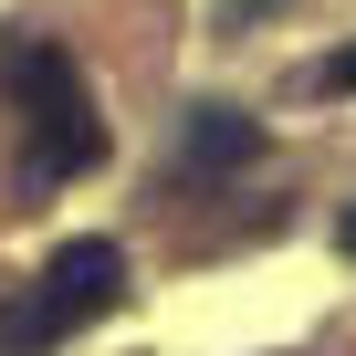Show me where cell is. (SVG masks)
<instances>
[{
    "label": "cell",
    "instance_id": "1",
    "mask_svg": "<svg viewBox=\"0 0 356 356\" xmlns=\"http://www.w3.org/2000/svg\"><path fill=\"white\" fill-rule=\"evenodd\" d=\"M115 304H126V252L115 241H63L42 262V293L22 314H0V356H32V346H53L74 325H105Z\"/></svg>",
    "mask_w": 356,
    "mask_h": 356
},
{
    "label": "cell",
    "instance_id": "2",
    "mask_svg": "<svg viewBox=\"0 0 356 356\" xmlns=\"http://www.w3.org/2000/svg\"><path fill=\"white\" fill-rule=\"evenodd\" d=\"M11 95H22V126H32V178H84L105 157V126H95V95L63 53H22L11 63Z\"/></svg>",
    "mask_w": 356,
    "mask_h": 356
},
{
    "label": "cell",
    "instance_id": "3",
    "mask_svg": "<svg viewBox=\"0 0 356 356\" xmlns=\"http://www.w3.org/2000/svg\"><path fill=\"white\" fill-rule=\"evenodd\" d=\"M231 147H252V126H241V115H210V126H200V157H231Z\"/></svg>",
    "mask_w": 356,
    "mask_h": 356
},
{
    "label": "cell",
    "instance_id": "4",
    "mask_svg": "<svg viewBox=\"0 0 356 356\" xmlns=\"http://www.w3.org/2000/svg\"><path fill=\"white\" fill-rule=\"evenodd\" d=\"M325 84H356V53H335V63H325Z\"/></svg>",
    "mask_w": 356,
    "mask_h": 356
},
{
    "label": "cell",
    "instance_id": "5",
    "mask_svg": "<svg viewBox=\"0 0 356 356\" xmlns=\"http://www.w3.org/2000/svg\"><path fill=\"white\" fill-rule=\"evenodd\" d=\"M335 241H346V252H356V210H346V220H335Z\"/></svg>",
    "mask_w": 356,
    "mask_h": 356
}]
</instances>
